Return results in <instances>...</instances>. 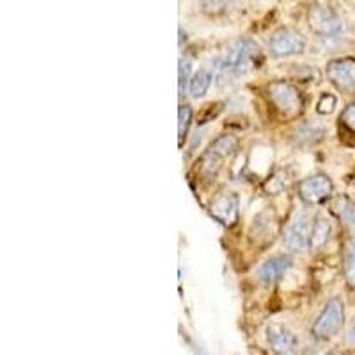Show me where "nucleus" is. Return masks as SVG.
Segmentation results:
<instances>
[{"instance_id": "obj_1", "label": "nucleus", "mask_w": 355, "mask_h": 355, "mask_svg": "<svg viewBox=\"0 0 355 355\" xmlns=\"http://www.w3.org/2000/svg\"><path fill=\"white\" fill-rule=\"evenodd\" d=\"M258 55V44L252 40H239L227 46L217 61V73L220 78H234L245 73Z\"/></svg>"}, {"instance_id": "obj_2", "label": "nucleus", "mask_w": 355, "mask_h": 355, "mask_svg": "<svg viewBox=\"0 0 355 355\" xmlns=\"http://www.w3.org/2000/svg\"><path fill=\"white\" fill-rule=\"evenodd\" d=\"M266 96H268L270 103L274 105V109L277 110L284 119L297 117L302 112L304 101L302 96H300V91L295 87V85H291L290 82H270L268 87H266Z\"/></svg>"}, {"instance_id": "obj_3", "label": "nucleus", "mask_w": 355, "mask_h": 355, "mask_svg": "<svg viewBox=\"0 0 355 355\" xmlns=\"http://www.w3.org/2000/svg\"><path fill=\"white\" fill-rule=\"evenodd\" d=\"M311 227L313 220L307 211H297L284 227L283 243L290 252H304L311 245Z\"/></svg>"}, {"instance_id": "obj_4", "label": "nucleus", "mask_w": 355, "mask_h": 355, "mask_svg": "<svg viewBox=\"0 0 355 355\" xmlns=\"http://www.w3.org/2000/svg\"><path fill=\"white\" fill-rule=\"evenodd\" d=\"M345 322V306L341 299L332 297L327 300L323 311L316 318L315 325H313V336L318 339H329L339 332V329L343 327Z\"/></svg>"}, {"instance_id": "obj_5", "label": "nucleus", "mask_w": 355, "mask_h": 355, "mask_svg": "<svg viewBox=\"0 0 355 355\" xmlns=\"http://www.w3.org/2000/svg\"><path fill=\"white\" fill-rule=\"evenodd\" d=\"M307 20H309L311 31L322 37H336L343 31V24L329 6H311L309 12H307Z\"/></svg>"}, {"instance_id": "obj_6", "label": "nucleus", "mask_w": 355, "mask_h": 355, "mask_svg": "<svg viewBox=\"0 0 355 355\" xmlns=\"http://www.w3.org/2000/svg\"><path fill=\"white\" fill-rule=\"evenodd\" d=\"M268 49L274 57H290L299 55L306 49V40L299 31L290 27H283L275 31L274 36L270 37Z\"/></svg>"}, {"instance_id": "obj_7", "label": "nucleus", "mask_w": 355, "mask_h": 355, "mask_svg": "<svg viewBox=\"0 0 355 355\" xmlns=\"http://www.w3.org/2000/svg\"><path fill=\"white\" fill-rule=\"evenodd\" d=\"M299 198L307 205H318V202L327 201L331 198L334 185H332L331 178L323 173L311 174L304 178L299 183Z\"/></svg>"}, {"instance_id": "obj_8", "label": "nucleus", "mask_w": 355, "mask_h": 355, "mask_svg": "<svg viewBox=\"0 0 355 355\" xmlns=\"http://www.w3.org/2000/svg\"><path fill=\"white\" fill-rule=\"evenodd\" d=\"M327 78L339 91H354L355 89V59H334L325 68Z\"/></svg>"}, {"instance_id": "obj_9", "label": "nucleus", "mask_w": 355, "mask_h": 355, "mask_svg": "<svg viewBox=\"0 0 355 355\" xmlns=\"http://www.w3.org/2000/svg\"><path fill=\"white\" fill-rule=\"evenodd\" d=\"M210 214L224 226H234L239 220V196L231 192L217 196L210 205Z\"/></svg>"}, {"instance_id": "obj_10", "label": "nucleus", "mask_w": 355, "mask_h": 355, "mask_svg": "<svg viewBox=\"0 0 355 355\" xmlns=\"http://www.w3.org/2000/svg\"><path fill=\"white\" fill-rule=\"evenodd\" d=\"M236 146H239V141L233 135H220L217 141L211 142V146L208 148L205 157H202L205 169H208L210 173H215L220 167V162L234 153Z\"/></svg>"}, {"instance_id": "obj_11", "label": "nucleus", "mask_w": 355, "mask_h": 355, "mask_svg": "<svg viewBox=\"0 0 355 355\" xmlns=\"http://www.w3.org/2000/svg\"><path fill=\"white\" fill-rule=\"evenodd\" d=\"M266 339H268L272 350L279 355L293 354L295 347H297V338L286 327L275 325V323L266 329Z\"/></svg>"}, {"instance_id": "obj_12", "label": "nucleus", "mask_w": 355, "mask_h": 355, "mask_svg": "<svg viewBox=\"0 0 355 355\" xmlns=\"http://www.w3.org/2000/svg\"><path fill=\"white\" fill-rule=\"evenodd\" d=\"M291 266V259L288 256H274V258L266 259L258 270V277L261 283L274 284L281 277H284Z\"/></svg>"}, {"instance_id": "obj_13", "label": "nucleus", "mask_w": 355, "mask_h": 355, "mask_svg": "<svg viewBox=\"0 0 355 355\" xmlns=\"http://www.w3.org/2000/svg\"><path fill=\"white\" fill-rule=\"evenodd\" d=\"M331 233H332V227H331V222H329L327 218L318 217L316 220H313L309 249L311 250L322 249V247L329 242V239H331Z\"/></svg>"}, {"instance_id": "obj_14", "label": "nucleus", "mask_w": 355, "mask_h": 355, "mask_svg": "<svg viewBox=\"0 0 355 355\" xmlns=\"http://www.w3.org/2000/svg\"><path fill=\"white\" fill-rule=\"evenodd\" d=\"M332 214L347 224H355V202L347 196H338L332 201Z\"/></svg>"}, {"instance_id": "obj_15", "label": "nucleus", "mask_w": 355, "mask_h": 355, "mask_svg": "<svg viewBox=\"0 0 355 355\" xmlns=\"http://www.w3.org/2000/svg\"><path fill=\"white\" fill-rule=\"evenodd\" d=\"M211 80H214V75H211L208 69H199L194 77L190 78L189 93L192 94L194 98H202L206 93H208V89H210V85H211Z\"/></svg>"}, {"instance_id": "obj_16", "label": "nucleus", "mask_w": 355, "mask_h": 355, "mask_svg": "<svg viewBox=\"0 0 355 355\" xmlns=\"http://www.w3.org/2000/svg\"><path fill=\"white\" fill-rule=\"evenodd\" d=\"M178 117H180V123H178V135H180V148L183 146L187 133H189L190 123H192V107L190 105H180L178 109Z\"/></svg>"}, {"instance_id": "obj_17", "label": "nucleus", "mask_w": 355, "mask_h": 355, "mask_svg": "<svg viewBox=\"0 0 355 355\" xmlns=\"http://www.w3.org/2000/svg\"><path fill=\"white\" fill-rule=\"evenodd\" d=\"M190 69H192V61L187 59V57H182L180 59V68H178V89H180V96L185 94L187 84L190 80Z\"/></svg>"}, {"instance_id": "obj_18", "label": "nucleus", "mask_w": 355, "mask_h": 355, "mask_svg": "<svg viewBox=\"0 0 355 355\" xmlns=\"http://www.w3.org/2000/svg\"><path fill=\"white\" fill-rule=\"evenodd\" d=\"M345 279L348 286L355 290V247H350L345 254Z\"/></svg>"}, {"instance_id": "obj_19", "label": "nucleus", "mask_w": 355, "mask_h": 355, "mask_svg": "<svg viewBox=\"0 0 355 355\" xmlns=\"http://www.w3.org/2000/svg\"><path fill=\"white\" fill-rule=\"evenodd\" d=\"M339 121H341V125L345 128H348L350 132H355V101H352V103H348L345 107V110L341 112V117H339Z\"/></svg>"}, {"instance_id": "obj_20", "label": "nucleus", "mask_w": 355, "mask_h": 355, "mask_svg": "<svg viewBox=\"0 0 355 355\" xmlns=\"http://www.w3.org/2000/svg\"><path fill=\"white\" fill-rule=\"evenodd\" d=\"M336 103H338V100H336L334 94H323V96L320 98L318 105H316V110H318L320 114H331L334 112Z\"/></svg>"}, {"instance_id": "obj_21", "label": "nucleus", "mask_w": 355, "mask_h": 355, "mask_svg": "<svg viewBox=\"0 0 355 355\" xmlns=\"http://www.w3.org/2000/svg\"><path fill=\"white\" fill-rule=\"evenodd\" d=\"M202 6H205L206 11L218 12L226 8V0H202Z\"/></svg>"}, {"instance_id": "obj_22", "label": "nucleus", "mask_w": 355, "mask_h": 355, "mask_svg": "<svg viewBox=\"0 0 355 355\" xmlns=\"http://www.w3.org/2000/svg\"><path fill=\"white\" fill-rule=\"evenodd\" d=\"M347 343L348 345H355V323L350 327V331L347 332Z\"/></svg>"}]
</instances>
